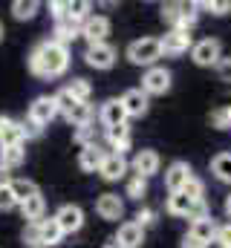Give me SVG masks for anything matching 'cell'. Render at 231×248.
<instances>
[{
	"label": "cell",
	"mask_w": 231,
	"mask_h": 248,
	"mask_svg": "<svg viewBox=\"0 0 231 248\" xmlns=\"http://www.w3.org/2000/svg\"><path fill=\"white\" fill-rule=\"evenodd\" d=\"M159 44H162V55H168V58H179V55H185V52L194 49L191 32H179V29H168L159 38Z\"/></svg>",
	"instance_id": "obj_6"
},
{
	"label": "cell",
	"mask_w": 231,
	"mask_h": 248,
	"mask_svg": "<svg viewBox=\"0 0 231 248\" xmlns=\"http://www.w3.org/2000/svg\"><path fill=\"white\" fill-rule=\"evenodd\" d=\"M69 66V49L58 41H41L32 52H29V72L38 78H58L64 75Z\"/></svg>",
	"instance_id": "obj_1"
},
{
	"label": "cell",
	"mask_w": 231,
	"mask_h": 248,
	"mask_svg": "<svg viewBox=\"0 0 231 248\" xmlns=\"http://www.w3.org/2000/svg\"><path fill=\"white\" fill-rule=\"evenodd\" d=\"M217 228H220V225H217V222H214V217L208 214V217H199V219H194L185 237H191V240H197L202 248H208L214 240H217Z\"/></svg>",
	"instance_id": "obj_8"
},
{
	"label": "cell",
	"mask_w": 231,
	"mask_h": 248,
	"mask_svg": "<svg viewBox=\"0 0 231 248\" xmlns=\"http://www.w3.org/2000/svg\"><path fill=\"white\" fill-rule=\"evenodd\" d=\"M20 130H23V139H38L41 136V124H35L32 119H26V122H20Z\"/></svg>",
	"instance_id": "obj_41"
},
{
	"label": "cell",
	"mask_w": 231,
	"mask_h": 248,
	"mask_svg": "<svg viewBox=\"0 0 231 248\" xmlns=\"http://www.w3.org/2000/svg\"><path fill=\"white\" fill-rule=\"evenodd\" d=\"M220 58H223V46H220L217 38H202L191 49V61L197 63V66H217Z\"/></svg>",
	"instance_id": "obj_4"
},
{
	"label": "cell",
	"mask_w": 231,
	"mask_h": 248,
	"mask_svg": "<svg viewBox=\"0 0 231 248\" xmlns=\"http://www.w3.org/2000/svg\"><path fill=\"white\" fill-rule=\"evenodd\" d=\"M208 122H211L214 130H231V104H223V107L211 110Z\"/></svg>",
	"instance_id": "obj_32"
},
{
	"label": "cell",
	"mask_w": 231,
	"mask_h": 248,
	"mask_svg": "<svg viewBox=\"0 0 231 248\" xmlns=\"http://www.w3.org/2000/svg\"><path fill=\"white\" fill-rule=\"evenodd\" d=\"M211 173H214L220 182L231 185V153H217V156L211 159Z\"/></svg>",
	"instance_id": "obj_26"
},
{
	"label": "cell",
	"mask_w": 231,
	"mask_h": 248,
	"mask_svg": "<svg viewBox=\"0 0 231 248\" xmlns=\"http://www.w3.org/2000/svg\"><path fill=\"white\" fill-rule=\"evenodd\" d=\"M23 243H29L32 248H41V222H26V228H23Z\"/></svg>",
	"instance_id": "obj_36"
},
{
	"label": "cell",
	"mask_w": 231,
	"mask_h": 248,
	"mask_svg": "<svg viewBox=\"0 0 231 248\" xmlns=\"http://www.w3.org/2000/svg\"><path fill=\"white\" fill-rule=\"evenodd\" d=\"M17 144H23L20 122H15L9 116H0V150L3 147H17Z\"/></svg>",
	"instance_id": "obj_19"
},
{
	"label": "cell",
	"mask_w": 231,
	"mask_h": 248,
	"mask_svg": "<svg viewBox=\"0 0 231 248\" xmlns=\"http://www.w3.org/2000/svg\"><path fill=\"white\" fill-rule=\"evenodd\" d=\"M226 214H229V217H231V193H229V196H226Z\"/></svg>",
	"instance_id": "obj_45"
},
{
	"label": "cell",
	"mask_w": 231,
	"mask_h": 248,
	"mask_svg": "<svg viewBox=\"0 0 231 248\" xmlns=\"http://www.w3.org/2000/svg\"><path fill=\"white\" fill-rule=\"evenodd\" d=\"M75 144H81V150L84 147H90V144H99V130H96V124H84V127H75Z\"/></svg>",
	"instance_id": "obj_31"
},
{
	"label": "cell",
	"mask_w": 231,
	"mask_h": 248,
	"mask_svg": "<svg viewBox=\"0 0 231 248\" xmlns=\"http://www.w3.org/2000/svg\"><path fill=\"white\" fill-rule=\"evenodd\" d=\"M107 35H110V20L104 15H90L84 23H81V38L96 46V44H107Z\"/></svg>",
	"instance_id": "obj_7"
},
{
	"label": "cell",
	"mask_w": 231,
	"mask_h": 248,
	"mask_svg": "<svg viewBox=\"0 0 231 248\" xmlns=\"http://www.w3.org/2000/svg\"><path fill=\"white\" fill-rule=\"evenodd\" d=\"M191 179H194V170H191L188 162H171L168 170H165V187L171 193H182Z\"/></svg>",
	"instance_id": "obj_9"
},
{
	"label": "cell",
	"mask_w": 231,
	"mask_h": 248,
	"mask_svg": "<svg viewBox=\"0 0 231 248\" xmlns=\"http://www.w3.org/2000/svg\"><path fill=\"white\" fill-rule=\"evenodd\" d=\"M121 104H124L127 119H142L148 113V107H150V95L142 93V87H133V90H127L121 95Z\"/></svg>",
	"instance_id": "obj_11"
},
{
	"label": "cell",
	"mask_w": 231,
	"mask_h": 248,
	"mask_svg": "<svg viewBox=\"0 0 231 248\" xmlns=\"http://www.w3.org/2000/svg\"><path fill=\"white\" fill-rule=\"evenodd\" d=\"M185 9H188V3H165V6H162V20H165L171 29H179V23H182V17H185Z\"/></svg>",
	"instance_id": "obj_30"
},
{
	"label": "cell",
	"mask_w": 231,
	"mask_h": 248,
	"mask_svg": "<svg viewBox=\"0 0 231 248\" xmlns=\"http://www.w3.org/2000/svg\"><path fill=\"white\" fill-rule=\"evenodd\" d=\"M220 248H231V222H226V225H220L217 228V240H214Z\"/></svg>",
	"instance_id": "obj_40"
},
{
	"label": "cell",
	"mask_w": 231,
	"mask_h": 248,
	"mask_svg": "<svg viewBox=\"0 0 231 248\" xmlns=\"http://www.w3.org/2000/svg\"><path fill=\"white\" fill-rule=\"evenodd\" d=\"M23 159H26V147H23V144H17V147H3V150H0V168H3V170L20 168Z\"/></svg>",
	"instance_id": "obj_24"
},
{
	"label": "cell",
	"mask_w": 231,
	"mask_h": 248,
	"mask_svg": "<svg viewBox=\"0 0 231 248\" xmlns=\"http://www.w3.org/2000/svg\"><path fill=\"white\" fill-rule=\"evenodd\" d=\"M66 90L72 93V98H78V101H90V93H93V87H90V81H84V78H72L69 84H66Z\"/></svg>",
	"instance_id": "obj_33"
},
{
	"label": "cell",
	"mask_w": 231,
	"mask_h": 248,
	"mask_svg": "<svg viewBox=\"0 0 231 248\" xmlns=\"http://www.w3.org/2000/svg\"><path fill=\"white\" fill-rule=\"evenodd\" d=\"M96 211L101 219H121L124 217V202L118 199V193H101L96 199Z\"/></svg>",
	"instance_id": "obj_18"
},
{
	"label": "cell",
	"mask_w": 231,
	"mask_h": 248,
	"mask_svg": "<svg viewBox=\"0 0 231 248\" xmlns=\"http://www.w3.org/2000/svg\"><path fill=\"white\" fill-rule=\"evenodd\" d=\"M107 141H110L113 153L124 156V150H130V127H127V124L110 127V130H107Z\"/></svg>",
	"instance_id": "obj_22"
},
{
	"label": "cell",
	"mask_w": 231,
	"mask_h": 248,
	"mask_svg": "<svg viewBox=\"0 0 231 248\" xmlns=\"http://www.w3.org/2000/svg\"><path fill=\"white\" fill-rule=\"evenodd\" d=\"M0 41H3V23H0Z\"/></svg>",
	"instance_id": "obj_46"
},
{
	"label": "cell",
	"mask_w": 231,
	"mask_h": 248,
	"mask_svg": "<svg viewBox=\"0 0 231 248\" xmlns=\"http://www.w3.org/2000/svg\"><path fill=\"white\" fill-rule=\"evenodd\" d=\"M107 156H110V153H107L101 144H90V147H84V150L78 153V168L87 170V173H99Z\"/></svg>",
	"instance_id": "obj_17"
},
{
	"label": "cell",
	"mask_w": 231,
	"mask_h": 248,
	"mask_svg": "<svg viewBox=\"0 0 231 248\" xmlns=\"http://www.w3.org/2000/svg\"><path fill=\"white\" fill-rule=\"evenodd\" d=\"M84 61H87V66H93V69H110V66L116 63V49L110 46V44H96V46H87Z\"/></svg>",
	"instance_id": "obj_13"
},
{
	"label": "cell",
	"mask_w": 231,
	"mask_h": 248,
	"mask_svg": "<svg viewBox=\"0 0 231 248\" xmlns=\"http://www.w3.org/2000/svg\"><path fill=\"white\" fill-rule=\"evenodd\" d=\"M12 193H15V199H17V205H23L26 199H32V196H38L41 190H38V185H35L32 179H12Z\"/></svg>",
	"instance_id": "obj_27"
},
{
	"label": "cell",
	"mask_w": 231,
	"mask_h": 248,
	"mask_svg": "<svg viewBox=\"0 0 231 248\" xmlns=\"http://www.w3.org/2000/svg\"><path fill=\"white\" fill-rule=\"evenodd\" d=\"M197 9H208L211 15H229L231 0H208V3H197Z\"/></svg>",
	"instance_id": "obj_37"
},
{
	"label": "cell",
	"mask_w": 231,
	"mask_h": 248,
	"mask_svg": "<svg viewBox=\"0 0 231 248\" xmlns=\"http://www.w3.org/2000/svg\"><path fill=\"white\" fill-rule=\"evenodd\" d=\"M214 69H217L220 81H231V55H223V58H220V63H217Z\"/></svg>",
	"instance_id": "obj_42"
},
{
	"label": "cell",
	"mask_w": 231,
	"mask_h": 248,
	"mask_svg": "<svg viewBox=\"0 0 231 248\" xmlns=\"http://www.w3.org/2000/svg\"><path fill=\"white\" fill-rule=\"evenodd\" d=\"M9 182H12V179H9V170H3V168H0V187H6Z\"/></svg>",
	"instance_id": "obj_44"
},
{
	"label": "cell",
	"mask_w": 231,
	"mask_h": 248,
	"mask_svg": "<svg viewBox=\"0 0 231 248\" xmlns=\"http://www.w3.org/2000/svg\"><path fill=\"white\" fill-rule=\"evenodd\" d=\"M153 219H156V214H153L150 208H139V214H136V222H139L142 228H148V225H150Z\"/></svg>",
	"instance_id": "obj_43"
},
{
	"label": "cell",
	"mask_w": 231,
	"mask_h": 248,
	"mask_svg": "<svg viewBox=\"0 0 231 248\" xmlns=\"http://www.w3.org/2000/svg\"><path fill=\"white\" fill-rule=\"evenodd\" d=\"M124 193H127L130 199H142V196L148 193V179H145V176H139V173H133V176L127 179V187H124Z\"/></svg>",
	"instance_id": "obj_34"
},
{
	"label": "cell",
	"mask_w": 231,
	"mask_h": 248,
	"mask_svg": "<svg viewBox=\"0 0 231 248\" xmlns=\"http://www.w3.org/2000/svg\"><path fill=\"white\" fill-rule=\"evenodd\" d=\"M99 122L104 124L107 130H110V127H118V124H127V113H124L121 98H107V101L99 107Z\"/></svg>",
	"instance_id": "obj_15"
},
{
	"label": "cell",
	"mask_w": 231,
	"mask_h": 248,
	"mask_svg": "<svg viewBox=\"0 0 231 248\" xmlns=\"http://www.w3.org/2000/svg\"><path fill=\"white\" fill-rule=\"evenodd\" d=\"M58 225H61V231L64 234H75V231H81V225H84V211L78 208V205H61L55 214Z\"/></svg>",
	"instance_id": "obj_16"
},
{
	"label": "cell",
	"mask_w": 231,
	"mask_h": 248,
	"mask_svg": "<svg viewBox=\"0 0 231 248\" xmlns=\"http://www.w3.org/2000/svg\"><path fill=\"white\" fill-rule=\"evenodd\" d=\"M182 193H188V196H191L194 202H205V185H202V182H199L197 176H194V179H191V182L185 185V190H182Z\"/></svg>",
	"instance_id": "obj_38"
},
{
	"label": "cell",
	"mask_w": 231,
	"mask_h": 248,
	"mask_svg": "<svg viewBox=\"0 0 231 248\" xmlns=\"http://www.w3.org/2000/svg\"><path fill=\"white\" fill-rule=\"evenodd\" d=\"M171 81H173V75L165 66H150L142 75V93H148V95H165L171 90Z\"/></svg>",
	"instance_id": "obj_5"
},
{
	"label": "cell",
	"mask_w": 231,
	"mask_h": 248,
	"mask_svg": "<svg viewBox=\"0 0 231 248\" xmlns=\"http://www.w3.org/2000/svg\"><path fill=\"white\" fill-rule=\"evenodd\" d=\"M159 168H162V159H159L156 150H139V153L133 156V173H139V176H145V179L156 176Z\"/></svg>",
	"instance_id": "obj_14"
},
{
	"label": "cell",
	"mask_w": 231,
	"mask_h": 248,
	"mask_svg": "<svg viewBox=\"0 0 231 248\" xmlns=\"http://www.w3.org/2000/svg\"><path fill=\"white\" fill-rule=\"evenodd\" d=\"M58 116V101L55 95H41V98H35L32 104H29V116L26 119H32L35 124H50L52 119Z\"/></svg>",
	"instance_id": "obj_10"
},
{
	"label": "cell",
	"mask_w": 231,
	"mask_h": 248,
	"mask_svg": "<svg viewBox=\"0 0 231 248\" xmlns=\"http://www.w3.org/2000/svg\"><path fill=\"white\" fill-rule=\"evenodd\" d=\"M162 58V44L159 38H139L127 46V61L136 66H156V61Z\"/></svg>",
	"instance_id": "obj_2"
},
{
	"label": "cell",
	"mask_w": 231,
	"mask_h": 248,
	"mask_svg": "<svg viewBox=\"0 0 231 248\" xmlns=\"http://www.w3.org/2000/svg\"><path fill=\"white\" fill-rule=\"evenodd\" d=\"M20 211H23V219H26V222H41V219H44V211H47V202H44V196L38 193V196L26 199V202L20 205Z\"/></svg>",
	"instance_id": "obj_25"
},
{
	"label": "cell",
	"mask_w": 231,
	"mask_h": 248,
	"mask_svg": "<svg viewBox=\"0 0 231 248\" xmlns=\"http://www.w3.org/2000/svg\"><path fill=\"white\" fill-rule=\"evenodd\" d=\"M61 237H64V231H61V225H58L55 217H50V219H41V248H52L61 243Z\"/></svg>",
	"instance_id": "obj_23"
},
{
	"label": "cell",
	"mask_w": 231,
	"mask_h": 248,
	"mask_svg": "<svg viewBox=\"0 0 231 248\" xmlns=\"http://www.w3.org/2000/svg\"><path fill=\"white\" fill-rule=\"evenodd\" d=\"M64 119L72 124V127H84V124L93 122V107H90V104H84V101H78V104H75Z\"/></svg>",
	"instance_id": "obj_29"
},
{
	"label": "cell",
	"mask_w": 231,
	"mask_h": 248,
	"mask_svg": "<svg viewBox=\"0 0 231 248\" xmlns=\"http://www.w3.org/2000/svg\"><path fill=\"white\" fill-rule=\"evenodd\" d=\"M165 208H168V214H173V217H188V219L208 217L205 202H194L188 193H171L168 202H165Z\"/></svg>",
	"instance_id": "obj_3"
},
{
	"label": "cell",
	"mask_w": 231,
	"mask_h": 248,
	"mask_svg": "<svg viewBox=\"0 0 231 248\" xmlns=\"http://www.w3.org/2000/svg\"><path fill=\"white\" fill-rule=\"evenodd\" d=\"M145 243V228L136 222V219H130V222H121L118 225V231H116V248H139Z\"/></svg>",
	"instance_id": "obj_12"
},
{
	"label": "cell",
	"mask_w": 231,
	"mask_h": 248,
	"mask_svg": "<svg viewBox=\"0 0 231 248\" xmlns=\"http://www.w3.org/2000/svg\"><path fill=\"white\" fill-rule=\"evenodd\" d=\"M75 38H81V23L78 20H69V17H64V20H55V38L58 44H72Z\"/></svg>",
	"instance_id": "obj_21"
},
{
	"label": "cell",
	"mask_w": 231,
	"mask_h": 248,
	"mask_svg": "<svg viewBox=\"0 0 231 248\" xmlns=\"http://www.w3.org/2000/svg\"><path fill=\"white\" fill-rule=\"evenodd\" d=\"M104 248H116V246H104Z\"/></svg>",
	"instance_id": "obj_47"
},
{
	"label": "cell",
	"mask_w": 231,
	"mask_h": 248,
	"mask_svg": "<svg viewBox=\"0 0 231 248\" xmlns=\"http://www.w3.org/2000/svg\"><path fill=\"white\" fill-rule=\"evenodd\" d=\"M38 9H41L38 0H15L12 3V17L15 20H32L38 15Z\"/></svg>",
	"instance_id": "obj_28"
},
{
	"label": "cell",
	"mask_w": 231,
	"mask_h": 248,
	"mask_svg": "<svg viewBox=\"0 0 231 248\" xmlns=\"http://www.w3.org/2000/svg\"><path fill=\"white\" fill-rule=\"evenodd\" d=\"M55 101H58V113H61V116H66V113H69V110L78 104V98H72V93H69L66 87L55 93Z\"/></svg>",
	"instance_id": "obj_35"
},
{
	"label": "cell",
	"mask_w": 231,
	"mask_h": 248,
	"mask_svg": "<svg viewBox=\"0 0 231 248\" xmlns=\"http://www.w3.org/2000/svg\"><path fill=\"white\" fill-rule=\"evenodd\" d=\"M12 208H17V199L12 193V182H9L6 187H0V211H12Z\"/></svg>",
	"instance_id": "obj_39"
},
{
	"label": "cell",
	"mask_w": 231,
	"mask_h": 248,
	"mask_svg": "<svg viewBox=\"0 0 231 248\" xmlns=\"http://www.w3.org/2000/svg\"><path fill=\"white\" fill-rule=\"evenodd\" d=\"M124 173H127V159L118 156V153H110V156L104 159L101 170H99V176H101L104 182H118Z\"/></svg>",
	"instance_id": "obj_20"
}]
</instances>
